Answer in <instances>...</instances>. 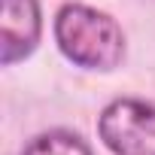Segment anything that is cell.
<instances>
[{
	"instance_id": "6da1fadb",
	"label": "cell",
	"mask_w": 155,
	"mask_h": 155,
	"mask_svg": "<svg viewBox=\"0 0 155 155\" xmlns=\"http://www.w3.org/2000/svg\"><path fill=\"white\" fill-rule=\"evenodd\" d=\"M55 43L61 55L82 67L110 73L125 58V34L119 21L85 3H64L55 15Z\"/></svg>"
},
{
	"instance_id": "7a4b0ae2",
	"label": "cell",
	"mask_w": 155,
	"mask_h": 155,
	"mask_svg": "<svg viewBox=\"0 0 155 155\" xmlns=\"http://www.w3.org/2000/svg\"><path fill=\"white\" fill-rule=\"evenodd\" d=\"M97 137L113 155H155V104L119 97L104 107Z\"/></svg>"
},
{
	"instance_id": "3957f363",
	"label": "cell",
	"mask_w": 155,
	"mask_h": 155,
	"mask_svg": "<svg viewBox=\"0 0 155 155\" xmlns=\"http://www.w3.org/2000/svg\"><path fill=\"white\" fill-rule=\"evenodd\" d=\"M43 34L40 0H3V18H0V64L12 67L25 61Z\"/></svg>"
},
{
	"instance_id": "277c9868",
	"label": "cell",
	"mask_w": 155,
	"mask_h": 155,
	"mask_svg": "<svg viewBox=\"0 0 155 155\" xmlns=\"http://www.w3.org/2000/svg\"><path fill=\"white\" fill-rule=\"evenodd\" d=\"M21 155H91V149L73 131H46L34 137L21 149Z\"/></svg>"
}]
</instances>
